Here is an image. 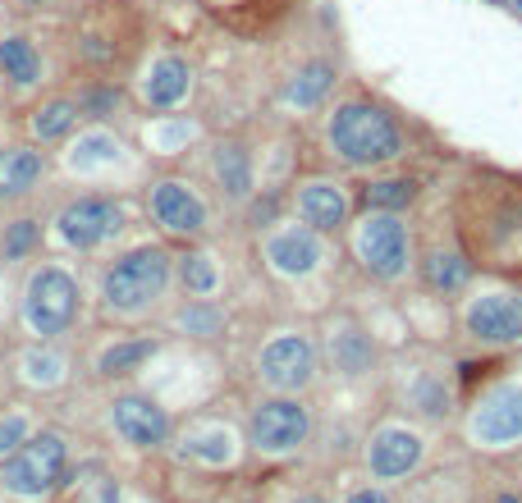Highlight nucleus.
<instances>
[{"label": "nucleus", "mask_w": 522, "mask_h": 503, "mask_svg": "<svg viewBox=\"0 0 522 503\" xmlns=\"http://www.w3.org/2000/svg\"><path fill=\"white\" fill-rule=\"evenodd\" d=\"M33 238H37L33 220H19V225H10V234H5V257H23V252L33 247Z\"/></svg>", "instance_id": "28"}, {"label": "nucleus", "mask_w": 522, "mask_h": 503, "mask_svg": "<svg viewBox=\"0 0 522 503\" xmlns=\"http://www.w3.org/2000/svg\"><path fill=\"white\" fill-rule=\"evenodd\" d=\"M348 503H390V499H385L381 490H358V494H353V499H348Z\"/></svg>", "instance_id": "32"}, {"label": "nucleus", "mask_w": 522, "mask_h": 503, "mask_svg": "<svg viewBox=\"0 0 522 503\" xmlns=\"http://www.w3.org/2000/svg\"><path fill=\"white\" fill-rule=\"evenodd\" d=\"M124 229V206L110 197H78L74 206L60 211V238L69 247H97L110 234Z\"/></svg>", "instance_id": "7"}, {"label": "nucleus", "mask_w": 522, "mask_h": 503, "mask_svg": "<svg viewBox=\"0 0 522 503\" xmlns=\"http://www.w3.org/2000/svg\"><path fill=\"white\" fill-rule=\"evenodd\" d=\"M156 353L152 339H138V343H115V348H106L101 353V371L106 375H120V371H133L138 362H147V357Z\"/></svg>", "instance_id": "24"}, {"label": "nucleus", "mask_w": 522, "mask_h": 503, "mask_svg": "<svg viewBox=\"0 0 522 503\" xmlns=\"http://www.w3.org/2000/svg\"><path fill=\"white\" fill-rule=\"evenodd\" d=\"M115 426H120V435L129 439V444H142V449H152V444H165V435H170V417H165V407L152 403V398H120L115 403Z\"/></svg>", "instance_id": "12"}, {"label": "nucleus", "mask_w": 522, "mask_h": 503, "mask_svg": "<svg viewBox=\"0 0 522 503\" xmlns=\"http://www.w3.org/2000/svg\"><path fill=\"white\" fill-rule=\"evenodd\" d=\"M23 435H28L23 417H5V421H0V453H14L23 444Z\"/></svg>", "instance_id": "30"}, {"label": "nucleus", "mask_w": 522, "mask_h": 503, "mask_svg": "<svg viewBox=\"0 0 522 503\" xmlns=\"http://www.w3.org/2000/svg\"><path fill=\"white\" fill-rule=\"evenodd\" d=\"M184 284H188V293H211L216 289V266H211L207 257H188L184 261Z\"/></svg>", "instance_id": "27"}, {"label": "nucleus", "mask_w": 522, "mask_h": 503, "mask_svg": "<svg viewBox=\"0 0 522 503\" xmlns=\"http://www.w3.org/2000/svg\"><path fill=\"white\" fill-rule=\"evenodd\" d=\"M307 426H312V421H307L303 403H294V398H271V403H261L257 412H252L248 435H252V444L266 453H289L307 439Z\"/></svg>", "instance_id": "6"}, {"label": "nucleus", "mask_w": 522, "mask_h": 503, "mask_svg": "<svg viewBox=\"0 0 522 503\" xmlns=\"http://www.w3.org/2000/svg\"><path fill=\"white\" fill-rule=\"evenodd\" d=\"M316 371V353L312 343L298 339V334H284L275 339L266 353H261V380L275 389H303Z\"/></svg>", "instance_id": "10"}, {"label": "nucleus", "mask_w": 522, "mask_h": 503, "mask_svg": "<svg viewBox=\"0 0 522 503\" xmlns=\"http://www.w3.org/2000/svg\"><path fill=\"white\" fill-rule=\"evenodd\" d=\"M358 257L371 275L381 279L403 275V266H408V234H403V225L390 211H371L358 225Z\"/></svg>", "instance_id": "5"}, {"label": "nucleus", "mask_w": 522, "mask_h": 503, "mask_svg": "<svg viewBox=\"0 0 522 503\" xmlns=\"http://www.w3.org/2000/svg\"><path fill=\"white\" fill-rule=\"evenodd\" d=\"M298 215L312 229H339L348 215V202L335 183H307L303 193H298Z\"/></svg>", "instance_id": "15"}, {"label": "nucleus", "mask_w": 522, "mask_h": 503, "mask_svg": "<svg viewBox=\"0 0 522 503\" xmlns=\"http://www.w3.org/2000/svg\"><path fill=\"white\" fill-rule=\"evenodd\" d=\"M110 161H120V142L110 138V133H87V138H78L74 156H69L74 170H97V165H110Z\"/></svg>", "instance_id": "20"}, {"label": "nucleus", "mask_w": 522, "mask_h": 503, "mask_svg": "<svg viewBox=\"0 0 522 503\" xmlns=\"http://www.w3.org/2000/svg\"><path fill=\"white\" fill-rule=\"evenodd\" d=\"M0 69L14 83H37L42 78V55L33 51V42H23V37H5L0 42Z\"/></svg>", "instance_id": "18"}, {"label": "nucleus", "mask_w": 522, "mask_h": 503, "mask_svg": "<svg viewBox=\"0 0 522 503\" xmlns=\"http://www.w3.org/2000/svg\"><path fill=\"white\" fill-rule=\"evenodd\" d=\"M330 147L344 165H381V161H394L403 151V138H399V124L385 115L381 106H339L335 119H330Z\"/></svg>", "instance_id": "1"}, {"label": "nucleus", "mask_w": 522, "mask_h": 503, "mask_svg": "<svg viewBox=\"0 0 522 503\" xmlns=\"http://www.w3.org/2000/svg\"><path fill=\"white\" fill-rule=\"evenodd\" d=\"M28 5H42V0H28Z\"/></svg>", "instance_id": "35"}, {"label": "nucleus", "mask_w": 522, "mask_h": 503, "mask_svg": "<svg viewBox=\"0 0 522 503\" xmlns=\"http://www.w3.org/2000/svg\"><path fill=\"white\" fill-rule=\"evenodd\" d=\"M472 439L490 444V449H504V444L522 439V389L504 385L481 398V407L472 412Z\"/></svg>", "instance_id": "8"}, {"label": "nucleus", "mask_w": 522, "mask_h": 503, "mask_svg": "<svg viewBox=\"0 0 522 503\" xmlns=\"http://www.w3.org/2000/svg\"><path fill=\"white\" fill-rule=\"evenodd\" d=\"M74 311H78V289H74V279H69L65 270H55V266L37 270L33 284H28V298H23V316H28L33 334L51 339V334L69 330Z\"/></svg>", "instance_id": "4"}, {"label": "nucleus", "mask_w": 522, "mask_h": 503, "mask_svg": "<svg viewBox=\"0 0 522 503\" xmlns=\"http://www.w3.org/2000/svg\"><path fill=\"white\" fill-rule=\"evenodd\" d=\"M142 92H147V101L152 106H179V101L188 97V65L179 60V55H165V60H156L152 74H147V83H142Z\"/></svg>", "instance_id": "16"}, {"label": "nucleus", "mask_w": 522, "mask_h": 503, "mask_svg": "<svg viewBox=\"0 0 522 503\" xmlns=\"http://www.w3.org/2000/svg\"><path fill=\"white\" fill-rule=\"evenodd\" d=\"M216 325H220V316H216V311H207V307H188V311H184V330L216 334Z\"/></svg>", "instance_id": "31"}, {"label": "nucleus", "mask_w": 522, "mask_h": 503, "mask_svg": "<svg viewBox=\"0 0 522 503\" xmlns=\"http://www.w3.org/2000/svg\"><path fill=\"white\" fill-rule=\"evenodd\" d=\"M65 476V439L60 435H37L28 444L10 453L5 471H0V481L10 494H23V499H42L46 490H55Z\"/></svg>", "instance_id": "3"}, {"label": "nucleus", "mask_w": 522, "mask_h": 503, "mask_svg": "<svg viewBox=\"0 0 522 503\" xmlns=\"http://www.w3.org/2000/svg\"><path fill=\"white\" fill-rule=\"evenodd\" d=\"M74 119H78V106L74 101H51V106H42L33 115V133L42 142H51V138H65L69 129H74Z\"/></svg>", "instance_id": "21"}, {"label": "nucleus", "mask_w": 522, "mask_h": 503, "mask_svg": "<svg viewBox=\"0 0 522 503\" xmlns=\"http://www.w3.org/2000/svg\"><path fill=\"white\" fill-rule=\"evenodd\" d=\"M170 284V257L161 247H133L129 257H120L101 279V293L115 311H142L156 302Z\"/></svg>", "instance_id": "2"}, {"label": "nucleus", "mask_w": 522, "mask_h": 503, "mask_svg": "<svg viewBox=\"0 0 522 503\" xmlns=\"http://www.w3.org/2000/svg\"><path fill=\"white\" fill-rule=\"evenodd\" d=\"M518 5H522V0H518Z\"/></svg>", "instance_id": "36"}, {"label": "nucleus", "mask_w": 522, "mask_h": 503, "mask_svg": "<svg viewBox=\"0 0 522 503\" xmlns=\"http://www.w3.org/2000/svg\"><path fill=\"white\" fill-rule=\"evenodd\" d=\"M188 453H197V458H207V462H225L229 458V435H202L188 444Z\"/></svg>", "instance_id": "29"}, {"label": "nucleus", "mask_w": 522, "mask_h": 503, "mask_svg": "<svg viewBox=\"0 0 522 503\" xmlns=\"http://www.w3.org/2000/svg\"><path fill=\"white\" fill-rule=\"evenodd\" d=\"M330 83H335V69L330 65H307L303 74L294 78V87H289V101H294V106H316V101L326 97Z\"/></svg>", "instance_id": "22"}, {"label": "nucleus", "mask_w": 522, "mask_h": 503, "mask_svg": "<svg viewBox=\"0 0 522 503\" xmlns=\"http://www.w3.org/2000/svg\"><path fill=\"white\" fill-rule=\"evenodd\" d=\"M60 357L55 353H28L23 357V371H28V380H33V385H55V380H60Z\"/></svg>", "instance_id": "26"}, {"label": "nucleus", "mask_w": 522, "mask_h": 503, "mask_svg": "<svg viewBox=\"0 0 522 503\" xmlns=\"http://www.w3.org/2000/svg\"><path fill=\"white\" fill-rule=\"evenodd\" d=\"M422 458V439L413 430H381V435L371 439V471L376 476H408Z\"/></svg>", "instance_id": "14"}, {"label": "nucleus", "mask_w": 522, "mask_h": 503, "mask_svg": "<svg viewBox=\"0 0 522 503\" xmlns=\"http://www.w3.org/2000/svg\"><path fill=\"white\" fill-rule=\"evenodd\" d=\"M500 503H522V499H513V494H504V499Z\"/></svg>", "instance_id": "34"}, {"label": "nucleus", "mask_w": 522, "mask_h": 503, "mask_svg": "<svg viewBox=\"0 0 522 503\" xmlns=\"http://www.w3.org/2000/svg\"><path fill=\"white\" fill-rule=\"evenodd\" d=\"M294 503H326V499H312V494H307V499H294Z\"/></svg>", "instance_id": "33"}, {"label": "nucleus", "mask_w": 522, "mask_h": 503, "mask_svg": "<svg viewBox=\"0 0 522 503\" xmlns=\"http://www.w3.org/2000/svg\"><path fill=\"white\" fill-rule=\"evenodd\" d=\"M362 197H367L371 211H399V206H408L417 197V183H408V179H381V183H371Z\"/></svg>", "instance_id": "23"}, {"label": "nucleus", "mask_w": 522, "mask_h": 503, "mask_svg": "<svg viewBox=\"0 0 522 503\" xmlns=\"http://www.w3.org/2000/svg\"><path fill=\"white\" fill-rule=\"evenodd\" d=\"M468 334L481 343L522 339V293H490L468 307Z\"/></svg>", "instance_id": "9"}, {"label": "nucleus", "mask_w": 522, "mask_h": 503, "mask_svg": "<svg viewBox=\"0 0 522 503\" xmlns=\"http://www.w3.org/2000/svg\"><path fill=\"white\" fill-rule=\"evenodd\" d=\"M216 170H220V179H225V188H229L234 197L248 193V161H243V151H239V147H220Z\"/></svg>", "instance_id": "25"}, {"label": "nucleus", "mask_w": 522, "mask_h": 503, "mask_svg": "<svg viewBox=\"0 0 522 503\" xmlns=\"http://www.w3.org/2000/svg\"><path fill=\"white\" fill-rule=\"evenodd\" d=\"M266 261H271L280 275H312L316 261H321V243H316V229L312 225H294L275 234L266 243Z\"/></svg>", "instance_id": "13"}, {"label": "nucleus", "mask_w": 522, "mask_h": 503, "mask_svg": "<svg viewBox=\"0 0 522 503\" xmlns=\"http://www.w3.org/2000/svg\"><path fill=\"white\" fill-rule=\"evenodd\" d=\"M426 284L440 293H454L468 284V261L458 257V252H431L426 257Z\"/></svg>", "instance_id": "19"}, {"label": "nucleus", "mask_w": 522, "mask_h": 503, "mask_svg": "<svg viewBox=\"0 0 522 503\" xmlns=\"http://www.w3.org/2000/svg\"><path fill=\"white\" fill-rule=\"evenodd\" d=\"M152 215L170 234H202V225H207V206L197 202V193H188L184 183H174V179L156 183Z\"/></svg>", "instance_id": "11"}, {"label": "nucleus", "mask_w": 522, "mask_h": 503, "mask_svg": "<svg viewBox=\"0 0 522 503\" xmlns=\"http://www.w3.org/2000/svg\"><path fill=\"white\" fill-rule=\"evenodd\" d=\"M42 179V151L10 147L0 151V197H19Z\"/></svg>", "instance_id": "17"}]
</instances>
